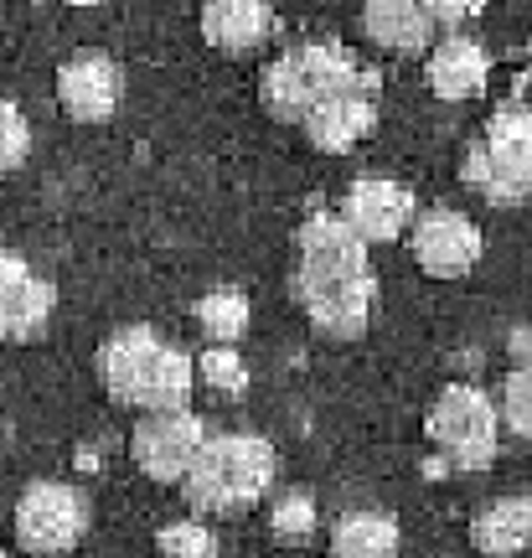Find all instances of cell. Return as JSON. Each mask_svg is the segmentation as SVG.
I'll list each match as a JSON object with an SVG mask.
<instances>
[{"label":"cell","instance_id":"44dd1931","mask_svg":"<svg viewBox=\"0 0 532 558\" xmlns=\"http://www.w3.org/2000/svg\"><path fill=\"white\" fill-rule=\"evenodd\" d=\"M496 409H501V424H507L517 439H532V367H512V373H507Z\"/></svg>","mask_w":532,"mask_h":558},{"label":"cell","instance_id":"484cf974","mask_svg":"<svg viewBox=\"0 0 532 558\" xmlns=\"http://www.w3.org/2000/svg\"><path fill=\"white\" fill-rule=\"evenodd\" d=\"M73 5H94V0H73Z\"/></svg>","mask_w":532,"mask_h":558},{"label":"cell","instance_id":"9c48e42d","mask_svg":"<svg viewBox=\"0 0 532 558\" xmlns=\"http://www.w3.org/2000/svg\"><path fill=\"white\" fill-rule=\"evenodd\" d=\"M409 248L430 279H460L481 264V228L455 207H430L409 228Z\"/></svg>","mask_w":532,"mask_h":558},{"label":"cell","instance_id":"52a82bcc","mask_svg":"<svg viewBox=\"0 0 532 558\" xmlns=\"http://www.w3.org/2000/svg\"><path fill=\"white\" fill-rule=\"evenodd\" d=\"M88 527V501L68 481H32L16 501V543L32 558L73 554Z\"/></svg>","mask_w":532,"mask_h":558},{"label":"cell","instance_id":"7c38bea8","mask_svg":"<svg viewBox=\"0 0 532 558\" xmlns=\"http://www.w3.org/2000/svg\"><path fill=\"white\" fill-rule=\"evenodd\" d=\"M119 94H124V78H119L114 58L104 52H78L58 68V104L68 109V120L78 124H104L114 120Z\"/></svg>","mask_w":532,"mask_h":558},{"label":"cell","instance_id":"8fae6325","mask_svg":"<svg viewBox=\"0 0 532 558\" xmlns=\"http://www.w3.org/2000/svg\"><path fill=\"white\" fill-rule=\"evenodd\" d=\"M58 311V290L52 279L16 254H0V337L5 341H32L47 331V320Z\"/></svg>","mask_w":532,"mask_h":558},{"label":"cell","instance_id":"30bf717a","mask_svg":"<svg viewBox=\"0 0 532 558\" xmlns=\"http://www.w3.org/2000/svg\"><path fill=\"white\" fill-rule=\"evenodd\" d=\"M414 218H419L414 192H409V186H398V181H383V177L352 181V186H347V197H341V222H347L367 248H373V243L403 239V233L414 228Z\"/></svg>","mask_w":532,"mask_h":558},{"label":"cell","instance_id":"277c9868","mask_svg":"<svg viewBox=\"0 0 532 558\" xmlns=\"http://www.w3.org/2000/svg\"><path fill=\"white\" fill-rule=\"evenodd\" d=\"M275 445L258 435H213L202 445L197 465L186 471V507L202 518H233L254 507L275 486Z\"/></svg>","mask_w":532,"mask_h":558},{"label":"cell","instance_id":"ffe728a7","mask_svg":"<svg viewBox=\"0 0 532 558\" xmlns=\"http://www.w3.org/2000/svg\"><path fill=\"white\" fill-rule=\"evenodd\" d=\"M156 548H160V558H217L213 527H202L197 518L166 522V527L156 533Z\"/></svg>","mask_w":532,"mask_h":558},{"label":"cell","instance_id":"4fadbf2b","mask_svg":"<svg viewBox=\"0 0 532 558\" xmlns=\"http://www.w3.org/2000/svg\"><path fill=\"white\" fill-rule=\"evenodd\" d=\"M430 88H434V99H445V104H466L475 99L481 88H486V78H492V58H486V47L475 37H445L439 47L430 52Z\"/></svg>","mask_w":532,"mask_h":558},{"label":"cell","instance_id":"ba28073f","mask_svg":"<svg viewBox=\"0 0 532 558\" xmlns=\"http://www.w3.org/2000/svg\"><path fill=\"white\" fill-rule=\"evenodd\" d=\"M207 429L192 409H156L135 424L130 435V456L150 481H186V471L197 465Z\"/></svg>","mask_w":532,"mask_h":558},{"label":"cell","instance_id":"2e32d148","mask_svg":"<svg viewBox=\"0 0 532 558\" xmlns=\"http://www.w3.org/2000/svg\"><path fill=\"white\" fill-rule=\"evenodd\" d=\"M362 32L388 52H424L434 16L424 11V0H362Z\"/></svg>","mask_w":532,"mask_h":558},{"label":"cell","instance_id":"d4e9b609","mask_svg":"<svg viewBox=\"0 0 532 558\" xmlns=\"http://www.w3.org/2000/svg\"><path fill=\"white\" fill-rule=\"evenodd\" d=\"M424 11L434 16V26H460L486 11V0H424Z\"/></svg>","mask_w":532,"mask_h":558},{"label":"cell","instance_id":"7a4b0ae2","mask_svg":"<svg viewBox=\"0 0 532 558\" xmlns=\"http://www.w3.org/2000/svg\"><path fill=\"white\" fill-rule=\"evenodd\" d=\"M99 378L114 403L156 414V409H186L197 367L171 341H160L150 326H124V331H114L104 341Z\"/></svg>","mask_w":532,"mask_h":558},{"label":"cell","instance_id":"ac0fdd59","mask_svg":"<svg viewBox=\"0 0 532 558\" xmlns=\"http://www.w3.org/2000/svg\"><path fill=\"white\" fill-rule=\"evenodd\" d=\"M331 558H398V522L388 512H347V518H336Z\"/></svg>","mask_w":532,"mask_h":558},{"label":"cell","instance_id":"7402d4cb","mask_svg":"<svg viewBox=\"0 0 532 558\" xmlns=\"http://www.w3.org/2000/svg\"><path fill=\"white\" fill-rule=\"evenodd\" d=\"M279 543H305L311 538V527H316V501L305 497V492H290V497L275 501V518H269Z\"/></svg>","mask_w":532,"mask_h":558},{"label":"cell","instance_id":"5b68a950","mask_svg":"<svg viewBox=\"0 0 532 558\" xmlns=\"http://www.w3.org/2000/svg\"><path fill=\"white\" fill-rule=\"evenodd\" d=\"M466 186H475L496 207H517L532 197V109L528 104H501L486 124V135L471 145L460 166Z\"/></svg>","mask_w":532,"mask_h":558},{"label":"cell","instance_id":"e0dca14e","mask_svg":"<svg viewBox=\"0 0 532 558\" xmlns=\"http://www.w3.org/2000/svg\"><path fill=\"white\" fill-rule=\"evenodd\" d=\"M471 543L481 558H522L532 548V497H501L481 507L471 522Z\"/></svg>","mask_w":532,"mask_h":558},{"label":"cell","instance_id":"8992f818","mask_svg":"<svg viewBox=\"0 0 532 558\" xmlns=\"http://www.w3.org/2000/svg\"><path fill=\"white\" fill-rule=\"evenodd\" d=\"M424 435L455 471H486L501 450V409L492 393H481L475 383H450L434 399Z\"/></svg>","mask_w":532,"mask_h":558},{"label":"cell","instance_id":"5bb4252c","mask_svg":"<svg viewBox=\"0 0 532 558\" xmlns=\"http://www.w3.org/2000/svg\"><path fill=\"white\" fill-rule=\"evenodd\" d=\"M275 32L269 0H202V37L217 52H254Z\"/></svg>","mask_w":532,"mask_h":558},{"label":"cell","instance_id":"3957f363","mask_svg":"<svg viewBox=\"0 0 532 558\" xmlns=\"http://www.w3.org/2000/svg\"><path fill=\"white\" fill-rule=\"evenodd\" d=\"M336 94H377V73L341 47V41H300L285 58H275L258 78V99L275 120L305 124L316 104Z\"/></svg>","mask_w":532,"mask_h":558},{"label":"cell","instance_id":"4316f807","mask_svg":"<svg viewBox=\"0 0 532 558\" xmlns=\"http://www.w3.org/2000/svg\"><path fill=\"white\" fill-rule=\"evenodd\" d=\"M528 367H532V347H528Z\"/></svg>","mask_w":532,"mask_h":558},{"label":"cell","instance_id":"83f0119b","mask_svg":"<svg viewBox=\"0 0 532 558\" xmlns=\"http://www.w3.org/2000/svg\"><path fill=\"white\" fill-rule=\"evenodd\" d=\"M0 558H5V554H0Z\"/></svg>","mask_w":532,"mask_h":558},{"label":"cell","instance_id":"cb8c5ba5","mask_svg":"<svg viewBox=\"0 0 532 558\" xmlns=\"http://www.w3.org/2000/svg\"><path fill=\"white\" fill-rule=\"evenodd\" d=\"M202 383H207V388H222V393H243V388H249V367H243V357H238L233 347H207Z\"/></svg>","mask_w":532,"mask_h":558},{"label":"cell","instance_id":"9a60e30c","mask_svg":"<svg viewBox=\"0 0 532 558\" xmlns=\"http://www.w3.org/2000/svg\"><path fill=\"white\" fill-rule=\"evenodd\" d=\"M373 124H377V94H336V99L316 104L300 130L311 135L316 150H331L336 156V150H352Z\"/></svg>","mask_w":532,"mask_h":558},{"label":"cell","instance_id":"603a6c76","mask_svg":"<svg viewBox=\"0 0 532 558\" xmlns=\"http://www.w3.org/2000/svg\"><path fill=\"white\" fill-rule=\"evenodd\" d=\"M32 150V130H26V114H21L11 99H0V181L16 171Z\"/></svg>","mask_w":532,"mask_h":558},{"label":"cell","instance_id":"6da1fadb","mask_svg":"<svg viewBox=\"0 0 532 558\" xmlns=\"http://www.w3.org/2000/svg\"><path fill=\"white\" fill-rule=\"evenodd\" d=\"M300 264H295V290L300 311L311 316L321 337L352 341L367 331L377 300V279L367 264V243L341 222V213H311L295 233Z\"/></svg>","mask_w":532,"mask_h":558},{"label":"cell","instance_id":"d6986e66","mask_svg":"<svg viewBox=\"0 0 532 558\" xmlns=\"http://www.w3.org/2000/svg\"><path fill=\"white\" fill-rule=\"evenodd\" d=\"M197 320L207 337L228 347V341H238L249 331V300H243V290H213V295H202Z\"/></svg>","mask_w":532,"mask_h":558}]
</instances>
